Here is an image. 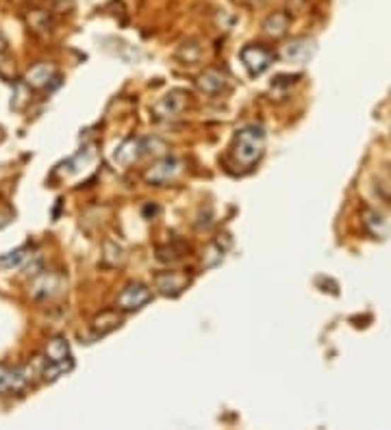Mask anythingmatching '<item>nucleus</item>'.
Segmentation results:
<instances>
[{
    "label": "nucleus",
    "instance_id": "f257e3e1",
    "mask_svg": "<svg viewBox=\"0 0 391 430\" xmlns=\"http://www.w3.org/2000/svg\"><path fill=\"white\" fill-rule=\"evenodd\" d=\"M265 150V131L259 124H246L235 133V141H233V155L235 159L250 167L255 165Z\"/></svg>",
    "mask_w": 391,
    "mask_h": 430
},
{
    "label": "nucleus",
    "instance_id": "f03ea898",
    "mask_svg": "<svg viewBox=\"0 0 391 430\" xmlns=\"http://www.w3.org/2000/svg\"><path fill=\"white\" fill-rule=\"evenodd\" d=\"M33 381V367L28 365H0V393L9 395V393H22Z\"/></svg>",
    "mask_w": 391,
    "mask_h": 430
},
{
    "label": "nucleus",
    "instance_id": "7ed1b4c3",
    "mask_svg": "<svg viewBox=\"0 0 391 430\" xmlns=\"http://www.w3.org/2000/svg\"><path fill=\"white\" fill-rule=\"evenodd\" d=\"M150 300H153V292H150L144 282H129L122 289V294L117 296L115 309L122 313H133L144 309Z\"/></svg>",
    "mask_w": 391,
    "mask_h": 430
},
{
    "label": "nucleus",
    "instance_id": "20e7f679",
    "mask_svg": "<svg viewBox=\"0 0 391 430\" xmlns=\"http://www.w3.org/2000/svg\"><path fill=\"white\" fill-rule=\"evenodd\" d=\"M239 59L246 66V70L252 74V76H261L269 66L274 64V54L269 48L265 46H259V44H248L242 48L239 52Z\"/></svg>",
    "mask_w": 391,
    "mask_h": 430
},
{
    "label": "nucleus",
    "instance_id": "39448f33",
    "mask_svg": "<svg viewBox=\"0 0 391 430\" xmlns=\"http://www.w3.org/2000/svg\"><path fill=\"white\" fill-rule=\"evenodd\" d=\"M180 172H183V163H180L178 159H174V157H163L153 167L146 169L144 181L148 185H165V183L174 181Z\"/></svg>",
    "mask_w": 391,
    "mask_h": 430
},
{
    "label": "nucleus",
    "instance_id": "423d86ee",
    "mask_svg": "<svg viewBox=\"0 0 391 430\" xmlns=\"http://www.w3.org/2000/svg\"><path fill=\"white\" fill-rule=\"evenodd\" d=\"M185 107H187V94L174 90L153 104V116L157 120H174L185 111Z\"/></svg>",
    "mask_w": 391,
    "mask_h": 430
},
{
    "label": "nucleus",
    "instance_id": "0eeeda50",
    "mask_svg": "<svg viewBox=\"0 0 391 430\" xmlns=\"http://www.w3.org/2000/svg\"><path fill=\"white\" fill-rule=\"evenodd\" d=\"M187 285H189V278L185 274H180V272H161V274L155 276L157 292L161 296H168V298L180 296L187 289Z\"/></svg>",
    "mask_w": 391,
    "mask_h": 430
},
{
    "label": "nucleus",
    "instance_id": "6e6552de",
    "mask_svg": "<svg viewBox=\"0 0 391 430\" xmlns=\"http://www.w3.org/2000/svg\"><path fill=\"white\" fill-rule=\"evenodd\" d=\"M46 361H48V363L62 365L66 371H70V369L74 367V361H72V352H70L68 339H64V337H52V339L46 343Z\"/></svg>",
    "mask_w": 391,
    "mask_h": 430
},
{
    "label": "nucleus",
    "instance_id": "1a4fd4ad",
    "mask_svg": "<svg viewBox=\"0 0 391 430\" xmlns=\"http://www.w3.org/2000/svg\"><path fill=\"white\" fill-rule=\"evenodd\" d=\"M313 50H315V46H313L311 40L298 37V40H291L289 44H285L281 48V56L285 61H291V64H305L313 54Z\"/></svg>",
    "mask_w": 391,
    "mask_h": 430
},
{
    "label": "nucleus",
    "instance_id": "9d476101",
    "mask_svg": "<svg viewBox=\"0 0 391 430\" xmlns=\"http://www.w3.org/2000/svg\"><path fill=\"white\" fill-rule=\"evenodd\" d=\"M59 289H62V278L57 274H37L33 285H31V298L33 300H46V298H52Z\"/></svg>",
    "mask_w": 391,
    "mask_h": 430
},
{
    "label": "nucleus",
    "instance_id": "9b49d317",
    "mask_svg": "<svg viewBox=\"0 0 391 430\" xmlns=\"http://www.w3.org/2000/svg\"><path fill=\"white\" fill-rule=\"evenodd\" d=\"M196 85H198V90H200L202 94L216 96V94H220V92L224 90L226 76H224V72H220V70H216V68H209V70H204V72L198 76Z\"/></svg>",
    "mask_w": 391,
    "mask_h": 430
},
{
    "label": "nucleus",
    "instance_id": "f8f14e48",
    "mask_svg": "<svg viewBox=\"0 0 391 430\" xmlns=\"http://www.w3.org/2000/svg\"><path fill=\"white\" fill-rule=\"evenodd\" d=\"M54 78H57V72L50 64H37L26 72L24 83H26V88H31V90H44Z\"/></svg>",
    "mask_w": 391,
    "mask_h": 430
},
{
    "label": "nucleus",
    "instance_id": "ddd939ff",
    "mask_svg": "<svg viewBox=\"0 0 391 430\" xmlns=\"http://www.w3.org/2000/svg\"><path fill=\"white\" fill-rule=\"evenodd\" d=\"M139 157H141L139 139H133V137H131V139L122 141V143H119V146L115 148V153H113V163L127 167V165H131L133 161H137Z\"/></svg>",
    "mask_w": 391,
    "mask_h": 430
},
{
    "label": "nucleus",
    "instance_id": "4468645a",
    "mask_svg": "<svg viewBox=\"0 0 391 430\" xmlns=\"http://www.w3.org/2000/svg\"><path fill=\"white\" fill-rule=\"evenodd\" d=\"M119 324H122V318L117 315V311H103L100 315L94 318L92 328H94L96 337H105V335L113 333L115 328H119Z\"/></svg>",
    "mask_w": 391,
    "mask_h": 430
},
{
    "label": "nucleus",
    "instance_id": "2eb2a0df",
    "mask_svg": "<svg viewBox=\"0 0 391 430\" xmlns=\"http://www.w3.org/2000/svg\"><path fill=\"white\" fill-rule=\"evenodd\" d=\"M289 28V16L283 13V11H274L269 13L265 20H263V33L269 35V37H281L287 33Z\"/></svg>",
    "mask_w": 391,
    "mask_h": 430
},
{
    "label": "nucleus",
    "instance_id": "dca6fc26",
    "mask_svg": "<svg viewBox=\"0 0 391 430\" xmlns=\"http://www.w3.org/2000/svg\"><path fill=\"white\" fill-rule=\"evenodd\" d=\"M26 22L31 26V31L40 33V35H48L52 31V16L48 11H42V9H31L26 13Z\"/></svg>",
    "mask_w": 391,
    "mask_h": 430
},
{
    "label": "nucleus",
    "instance_id": "f3484780",
    "mask_svg": "<svg viewBox=\"0 0 391 430\" xmlns=\"http://www.w3.org/2000/svg\"><path fill=\"white\" fill-rule=\"evenodd\" d=\"M103 265H107V268H117V265H122L124 261H127V252H124V248L119 246V244H115V241H111V239H107L105 244H103Z\"/></svg>",
    "mask_w": 391,
    "mask_h": 430
},
{
    "label": "nucleus",
    "instance_id": "a211bd4d",
    "mask_svg": "<svg viewBox=\"0 0 391 430\" xmlns=\"http://www.w3.org/2000/svg\"><path fill=\"white\" fill-rule=\"evenodd\" d=\"M139 150L141 155H148V157H163L168 153V143L161 141L159 137H146V139H139Z\"/></svg>",
    "mask_w": 391,
    "mask_h": 430
},
{
    "label": "nucleus",
    "instance_id": "6ab92c4d",
    "mask_svg": "<svg viewBox=\"0 0 391 430\" xmlns=\"http://www.w3.org/2000/svg\"><path fill=\"white\" fill-rule=\"evenodd\" d=\"M28 248H18L13 252H7L0 256V268L3 270H11V268H22L26 261H28Z\"/></svg>",
    "mask_w": 391,
    "mask_h": 430
},
{
    "label": "nucleus",
    "instance_id": "aec40b11",
    "mask_svg": "<svg viewBox=\"0 0 391 430\" xmlns=\"http://www.w3.org/2000/svg\"><path fill=\"white\" fill-rule=\"evenodd\" d=\"M176 56L185 64H196V61H200V56H202V48L198 46V42L189 40V42H183L178 46Z\"/></svg>",
    "mask_w": 391,
    "mask_h": 430
},
{
    "label": "nucleus",
    "instance_id": "412c9836",
    "mask_svg": "<svg viewBox=\"0 0 391 430\" xmlns=\"http://www.w3.org/2000/svg\"><path fill=\"white\" fill-rule=\"evenodd\" d=\"M183 252H185V248L178 246V244L161 246V248H157V259H159L161 263H174V261L180 259V256H183Z\"/></svg>",
    "mask_w": 391,
    "mask_h": 430
},
{
    "label": "nucleus",
    "instance_id": "4be33fe9",
    "mask_svg": "<svg viewBox=\"0 0 391 430\" xmlns=\"http://www.w3.org/2000/svg\"><path fill=\"white\" fill-rule=\"evenodd\" d=\"M224 252H226V248L222 246V241L218 239V241H214L211 246L206 248V254H204V265L206 268H216L222 259H224Z\"/></svg>",
    "mask_w": 391,
    "mask_h": 430
},
{
    "label": "nucleus",
    "instance_id": "5701e85b",
    "mask_svg": "<svg viewBox=\"0 0 391 430\" xmlns=\"http://www.w3.org/2000/svg\"><path fill=\"white\" fill-rule=\"evenodd\" d=\"M0 78H5L9 83H13L16 78V61L11 59V54H0Z\"/></svg>",
    "mask_w": 391,
    "mask_h": 430
},
{
    "label": "nucleus",
    "instance_id": "b1692460",
    "mask_svg": "<svg viewBox=\"0 0 391 430\" xmlns=\"http://www.w3.org/2000/svg\"><path fill=\"white\" fill-rule=\"evenodd\" d=\"M42 268H44V265H42V261H40V259H35L33 263H26V265H24V272H26L28 276H37V274H42V272H44Z\"/></svg>",
    "mask_w": 391,
    "mask_h": 430
},
{
    "label": "nucleus",
    "instance_id": "393cba45",
    "mask_svg": "<svg viewBox=\"0 0 391 430\" xmlns=\"http://www.w3.org/2000/svg\"><path fill=\"white\" fill-rule=\"evenodd\" d=\"M26 96V88H24V85H18V98L16 100H11V107L13 109H22V104H24V98Z\"/></svg>",
    "mask_w": 391,
    "mask_h": 430
},
{
    "label": "nucleus",
    "instance_id": "a878e982",
    "mask_svg": "<svg viewBox=\"0 0 391 430\" xmlns=\"http://www.w3.org/2000/svg\"><path fill=\"white\" fill-rule=\"evenodd\" d=\"M7 52H9V40L3 31H0V54H7Z\"/></svg>",
    "mask_w": 391,
    "mask_h": 430
},
{
    "label": "nucleus",
    "instance_id": "bb28decb",
    "mask_svg": "<svg viewBox=\"0 0 391 430\" xmlns=\"http://www.w3.org/2000/svg\"><path fill=\"white\" fill-rule=\"evenodd\" d=\"M144 215H146V217L159 215V207H157V205H146V207H144Z\"/></svg>",
    "mask_w": 391,
    "mask_h": 430
}]
</instances>
